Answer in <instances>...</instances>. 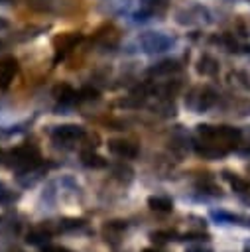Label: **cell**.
I'll return each instance as SVG.
<instances>
[{
	"mask_svg": "<svg viewBox=\"0 0 250 252\" xmlns=\"http://www.w3.org/2000/svg\"><path fill=\"white\" fill-rule=\"evenodd\" d=\"M140 41H142V47H144L148 53L165 51V49H169V47H171V43H173V39H171V37H167V35H163V33H154V32L146 33Z\"/></svg>",
	"mask_w": 250,
	"mask_h": 252,
	"instance_id": "8",
	"label": "cell"
},
{
	"mask_svg": "<svg viewBox=\"0 0 250 252\" xmlns=\"http://www.w3.org/2000/svg\"><path fill=\"white\" fill-rule=\"evenodd\" d=\"M177 236H179V234H177L175 230H154V232H150V238H152V242H156V244H165V242H169V240H179Z\"/></svg>",
	"mask_w": 250,
	"mask_h": 252,
	"instance_id": "19",
	"label": "cell"
},
{
	"mask_svg": "<svg viewBox=\"0 0 250 252\" xmlns=\"http://www.w3.org/2000/svg\"><path fill=\"white\" fill-rule=\"evenodd\" d=\"M217 102V93L211 89V87H195L189 96L185 98V104L195 110V112H203V110H209L213 104Z\"/></svg>",
	"mask_w": 250,
	"mask_h": 252,
	"instance_id": "3",
	"label": "cell"
},
{
	"mask_svg": "<svg viewBox=\"0 0 250 252\" xmlns=\"http://www.w3.org/2000/svg\"><path fill=\"white\" fill-rule=\"evenodd\" d=\"M83 136H85V128L79 124H61L51 130V138L57 144H69V142L81 140Z\"/></svg>",
	"mask_w": 250,
	"mask_h": 252,
	"instance_id": "5",
	"label": "cell"
},
{
	"mask_svg": "<svg viewBox=\"0 0 250 252\" xmlns=\"http://www.w3.org/2000/svg\"><path fill=\"white\" fill-rule=\"evenodd\" d=\"M10 24H8V20H4V18H0V30H6Z\"/></svg>",
	"mask_w": 250,
	"mask_h": 252,
	"instance_id": "29",
	"label": "cell"
},
{
	"mask_svg": "<svg viewBox=\"0 0 250 252\" xmlns=\"http://www.w3.org/2000/svg\"><path fill=\"white\" fill-rule=\"evenodd\" d=\"M244 252H250V242H248V244L244 246Z\"/></svg>",
	"mask_w": 250,
	"mask_h": 252,
	"instance_id": "31",
	"label": "cell"
},
{
	"mask_svg": "<svg viewBox=\"0 0 250 252\" xmlns=\"http://www.w3.org/2000/svg\"><path fill=\"white\" fill-rule=\"evenodd\" d=\"M148 207L156 213H171L173 201L165 195H152V197H148Z\"/></svg>",
	"mask_w": 250,
	"mask_h": 252,
	"instance_id": "15",
	"label": "cell"
},
{
	"mask_svg": "<svg viewBox=\"0 0 250 252\" xmlns=\"http://www.w3.org/2000/svg\"><path fill=\"white\" fill-rule=\"evenodd\" d=\"M114 175L118 177V179H126V181H130L132 179V169L128 167V165H118V167H114Z\"/></svg>",
	"mask_w": 250,
	"mask_h": 252,
	"instance_id": "25",
	"label": "cell"
},
{
	"mask_svg": "<svg viewBox=\"0 0 250 252\" xmlns=\"http://www.w3.org/2000/svg\"><path fill=\"white\" fill-rule=\"evenodd\" d=\"M179 69H181L179 61H175V59H165V61H159V63H156L154 67H150V75L161 77V75H171V73H175V71H179Z\"/></svg>",
	"mask_w": 250,
	"mask_h": 252,
	"instance_id": "16",
	"label": "cell"
},
{
	"mask_svg": "<svg viewBox=\"0 0 250 252\" xmlns=\"http://www.w3.org/2000/svg\"><path fill=\"white\" fill-rule=\"evenodd\" d=\"M98 96H100L98 91L93 89V87H83V89L77 93V100H96Z\"/></svg>",
	"mask_w": 250,
	"mask_h": 252,
	"instance_id": "22",
	"label": "cell"
},
{
	"mask_svg": "<svg viewBox=\"0 0 250 252\" xmlns=\"http://www.w3.org/2000/svg\"><path fill=\"white\" fill-rule=\"evenodd\" d=\"M18 199V193H14L4 181H0V205H10Z\"/></svg>",
	"mask_w": 250,
	"mask_h": 252,
	"instance_id": "20",
	"label": "cell"
},
{
	"mask_svg": "<svg viewBox=\"0 0 250 252\" xmlns=\"http://www.w3.org/2000/svg\"><path fill=\"white\" fill-rule=\"evenodd\" d=\"M197 187L201 189V191H205V193H211V195H220V187L213 181V179H203V181H199L197 183Z\"/></svg>",
	"mask_w": 250,
	"mask_h": 252,
	"instance_id": "21",
	"label": "cell"
},
{
	"mask_svg": "<svg viewBox=\"0 0 250 252\" xmlns=\"http://www.w3.org/2000/svg\"><path fill=\"white\" fill-rule=\"evenodd\" d=\"M0 2H10V0H0Z\"/></svg>",
	"mask_w": 250,
	"mask_h": 252,
	"instance_id": "33",
	"label": "cell"
},
{
	"mask_svg": "<svg viewBox=\"0 0 250 252\" xmlns=\"http://www.w3.org/2000/svg\"><path fill=\"white\" fill-rule=\"evenodd\" d=\"M142 252H161V250H157V248H144Z\"/></svg>",
	"mask_w": 250,
	"mask_h": 252,
	"instance_id": "30",
	"label": "cell"
},
{
	"mask_svg": "<svg viewBox=\"0 0 250 252\" xmlns=\"http://www.w3.org/2000/svg\"><path fill=\"white\" fill-rule=\"evenodd\" d=\"M20 230V222L10 215H0V234H16Z\"/></svg>",
	"mask_w": 250,
	"mask_h": 252,
	"instance_id": "18",
	"label": "cell"
},
{
	"mask_svg": "<svg viewBox=\"0 0 250 252\" xmlns=\"http://www.w3.org/2000/svg\"><path fill=\"white\" fill-rule=\"evenodd\" d=\"M18 69H20V63L14 55H4L0 59V89L2 91H6L12 85L14 77L18 75Z\"/></svg>",
	"mask_w": 250,
	"mask_h": 252,
	"instance_id": "7",
	"label": "cell"
},
{
	"mask_svg": "<svg viewBox=\"0 0 250 252\" xmlns=\"http://www.w3.org/2000/svg\"><path fill=\"white\" fill-rule=\"evenodd\" d=\"M2 49H4V41L0 39V51H2Z\"/></svg>",
	"mask_w": 250,
	"mask_h": 252,
	"instance_id": "32",
	"label": "cell"
},
{
	"mask_svg": "<svg viewBox=\"0 0 250 252\" xmlns=\"http://www.w3.org/2000/svg\"><path fill=\"white\" fill-rule=\"evenodd\" d=\"M108 152L122 158V159H134L138 156V144H134L132 140H124V138H112L108 140Z\"/></svg>",
	"mask_w": 250,
	"mask_h": 252,
	"instance_id": "6",
	"label": "cell"
},
{
	"mask_svg": "<svg viewBox=\"0 0 250 252\" xmlns=\"http://www.w3.org/2000/svg\"><path fill=\"white\" fill-rule=\"evenodd\" d=\"M83 39V35L79 32H65L53 37V47H55V63L59 59H63L79 41Z\"/></svg>",
	"mask_w": 250,
	"mask_h": 252,
	"instance_id": "4",
	"label": "cell"
},
{
	"mask_svg": "<svg viewBox=\"0 0 250 252\" xmlns=\"http://www.w3.org/2000/svg\"><path fill=\"white\" fill-rule=\"evenodd\" d=\"M81 163L87 165V167H93V169L106 167V159L102 156H98L96 152H93V150H83L81 152Z\"/></svg>",
	"mask_w": 250,
	"mask_h": 252,
	"instance_id": "17",
	"label": "cell"
},
{
	"mask_svg": "<svg viewBox=\"0 0 250 252\" xmlns=\"http://www.w3.org/2000/svg\"><path fill=\"white\" fill-rule=\"evenodd\" d=\"M197 136L201 142H211L217 144L220 148H224L226 152L234 150L240 144L242 132L234 126H211V124H199L197 126Z\"/></svg>",
	"mask_w": 250,
	"mask_h": 252,
	"instance_id": "1",
	"label": "cell"
},
{
	"mask_svg": "<svg viewBox=\"0 0 250 252\" xmlns=\"http://www.w3.org/2000/svg\"><path fill=\"white\" fill-rule=\"evenodd\" d=\"M222 177L228 181V185L232 187V191H236V193H248V191H250V181L244 179L242 175L224 169V171H222Z\"/></svg>",
	"mask_w": 250,
	"mask_h": 252,
	"instance_id": "14",
	"label": "cell"
},
{
	"mask_svg": "<svg viewBox=\"0 0 250 252\" xmlns=\"http://www.w3.org/2000/svg\"><path fill=\"white\" fill-rule=\"evenodd\" d=\"M53 228H51V224L47 222V224H41V226H33L28 234H26V242L28 244H33V246H45L47 242H49V238L53 236Z\"/></svg>",
	"mask_w": 250,
	"mask_h": 252,
	"instance_id": "9",
	"label": "cell"
},
{
	"mask_svg": "<svg viewBox=\"0 0 250 252\" xmlns=\"http://www.w3.org/2000/svg\"><path fill=\"white\" fill-rule=\"evenodd\" d=\"M211 217L217 219L219 222H236V220H240L238 215H232V213H226V211H213Z\"/></svg>",
	"mask_w": 250,
	"mask_h": 252,
	"instance_id": "23",
	"label": "cell"
},
{
	"mask_svg": "<svg viewBox=\"0 0 250 252\" xmlns=\"http://www.w3.org/2000/svg\"><path fill=\"white\" fill-rule=\"evenodd\" d=\"M197 73L203 75V77H213V75H217V73H219V61H217L213 55H209V53L201 55L199 61H197Z\"/></svg>",
	"mask_w": 250,
	"mask_h": 252,
	"instance_id": "13",
	"label": "cell"
},
{
	"mask_svg": "<svg viewBox=\"0 0 250 252\" xmlns=\"http://www.w3.org/2000/svg\"><path fill=\"white\" fill-rule=\"evenodd\" d=\"M6 165L16 169L18 173H30L35 171L41 165V154L39 148L35 144L24 142L20 146H16L14 150H10L6 154Z\"/></svg>",
	"mask_w": 250,
	"mask_h": 252,
	"instance_id": "2",
	"label": "cell"
},
{
	"mask_svg": "<svg viewBox=\"0 0 250 252\" xmlns=\"http://www.w3.org/2000/svg\"><path fill=\"white\" fill-rule=\"evenodd\" d=\"M126 222L124 220H108L102 224V234H104V240L106 242H118L122 232L126 230Z\"/></svg>",
	"mask_w": 250,
	"mask_h": 252,
	"instance_id": "12",
	"label": "cell"
},
{
	"mask_svg": "<svg viewBox=\"0 0 250 252\" xmlns=\"http://www.w3.org/2000/svg\"><path fill=\"white\" fill-rule=\"evenodd\" d=\"M195 152H197L201 158H205V159H219V158H222V156L228 154L224 148H220V146H217V144H211V142H201V140H197Z\"/></svg>",
	"mask_w": 250,
	"mask_h": 252,
	"instance_id": "10",
	"label": "cell"
},
{
	"mask_svg": "<svg viewBox=\"0 0 250 252\" xmlns=\"http://www.w3.org/2000/svg\"><path fill=\"white\" fill-rule=\"evenodd\" d=\"M211 236L207 232H187L183 234V240H209Z\"/></svg>",
	"mask_w": 250,
	"mask_h": 252,
	"instance_id": "26",
	"label": "cell"
},
{
	"mask_svg": "<svg viewBox=\"0 0 250 252\" xmlns=\"http://www.w3.org/2000/svg\"><path fill=\"white\" fill-rule=\"evenodd\" d=\"M185 252H213V248H209V246H201V244H193V246H187Z\"/></svg>",
	"mask_w": 250,
	"mask_h": 252,
	"instance_id": "27",
	"label": "cell"
},
{
	"mask_svg": "<svg viewBox=\"0 0 250 252\" xmlns=\"http://www.w3.org/2000/svg\"><path fill=\"white\" fill-rule=\"evenodd\" d=\"M51 94H53V98H55L57 102H61V104H71L73 100H77V91H75L69 83H59V85H55L53 91H51Z\"/></svg>",
	"mask_w": 250,
	"mask_h": 252,
	"instance_id": "11",
	"label": "cell"
},
{
	"mask_svg": "<svg viewBox=\"0 0 250 252\" xmlns=\"http://www.w3.org/2000/svg\"><path fill=\"white\" fill-rule=\"evenodd\" d=\"M79 226H83V220L81 219H63V220H59L57 230L65 232V230H73V228H79Z\"/></svg>",
	"mask_w": 250,
	"mask_h": 252,
	"instance_id": "24",
	"label": "cell"
},
{
	"mask_svg": "<svg viewBox=\"0 0 250 252\" xmlns=\"http://www.w3.org/2000/svg\"><path fill=\"white\" fill-rule=\"evenodd\" d=\"M43 252H71V250L65 248V246H49V244H45L43 246Z\"/></svg>",
	"mask_w": 250,
	"mask_h": 252,
	"instance_id": "28",
	"label": "cell"
}]
</instances>
